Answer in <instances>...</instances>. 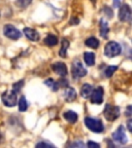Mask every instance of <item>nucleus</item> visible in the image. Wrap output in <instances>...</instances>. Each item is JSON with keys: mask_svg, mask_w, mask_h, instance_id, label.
<instances>
[{"mask_svg": "<svg viewBox=\"0 0 132 148\" xmlns=\"http://www.w3.org/2000/svg\"><path fill=\"white\" fill-rule=\"evenodd\" d=\"M92 86H90V84H88V83H85V84H83V86L81 88V95L83 98H85V99H89V97H90L91 92H92Z\"/></svg>", "mask_w": 132, "mask_h": 148, "instance_id": "nucleus-17", "label": "nucleus"}, {"mask_svg": "<svg viewBox=\"0 0 132 148\" xmlns=\"http://www.w3.org/2000/svg\"><path fill=\"white\" fill-rule=\"evenodd\" d=\"M44 84H46V86H48L49 88H51L53 92H57V90H58V88H59L58 81H55L54 79H52V78H49V79H46V80H44Z\"/></svg>", "mask_w": 132, "mask_h": 148, "instance_id": "nucleus-20", "label": "nucleus"}, {"mask_svg": "<svg viewBox=\"0 0 132 148\" xmlns=\"http://www.w3.org/2000/svg\"><path fill=\"white\" fill-rule=\"evenodd\" d=\"M132 18L131 8L128 4H123L120 6L119 10V20L121 22H130Z\"/></svg>", "mask_w": 132, "mask_h": 148, "instance_id": "nucleus-9", "label": "nucleus"}, {"mask_svg": "<svg viewBox=\"0 0 132 148\" xmlns=\"http://www.w3.org/2000/svg\"><path fill=\"white\" fill-rule=\"evenodd\" d=\"M1 99H2L3 104L7 107H14L17 105V92L14 90H5L4 92L1 96Z\"/></svg>", "mask_w": 132, "mask_h": 148, "instance_id": "nucleus-5", "label": "nucleus"}, {"mask_svg": "<svg viewBox=\"0 0 132 148\" xmlns=\"http://www.w3.org/2000/svg\"><path fill=\"white\" fill-rule=\"evenodd\" d=\"M103 114H104V117L106 118V120H109V121H115L120 116V108L118 106L107 104L104 107Z\"/></svg>", "mask_w": 132, "mask_h": 148, "instance_id": "nucleus-4", "label": "nucleus"}, {"mask_svg": "<svg viewBox=\"0 0 132 148\" xmlns=\"http://www.w3.org/2000/svg\"><path fill=\"white\" fill-rule=\"evenodd\" d=\"M87 146H88V147H91V148H99L100 144L95 143V142H92V141H89L88 143H87Z\"/></svg>", "mask_w": 132, "mask_h": 148, "instance_id": "nucleus-28", "label": "nucleus"}, {"mask_svg": "<svg viewBox=\"0 0 132 148\" xmlns=\"http://www.w3.org/2000/svg\"><path fill=\"white\" fill-rule=\"evenodd\" d=\"M102 12H104L105 16H109V18H111L113 16H114V12H113L111 8H109V6H104V7H103V9H102Z\"/></svg>", "mask_w": 132, "mask_h": 148, "instance_id": "nucleus-25", "label": "nucleus"}, {"mask_svg": "<svg viewBox=\"0 0 132 148\" xmlns=\"http://www.w3.org/2000/svg\"><path fill=\"white\" fill-rule=\"evenodd\" d=\"M79 18H71V21H70V25H73V24H75V25H77V24H79Z\"/></svg>", "mask_w": 132, "mask_h": 148, "instance_id": "nucleus-31", "label": "nucleus"}, {"mask_svg": "<svg viewBox=\"0 0 132 148\" xmlns=\"http://www.w3.org/2000/svg\"><path fill=\"white\" fill-rule=\"evenodd\" d=\"M84 60L88 66H93L95 64V53L91 51H86L84 53Z\"/></svg>", "mask_w": 132, "mask_h": 148, "instance_id": "nucleus-16", "label": "nucleus"}, {"mask_svg": "<svg viewBox=\"0 0 132 148\" xmlns=\"http://www.w3.org/2000/svg\"><path fill=\"white\" fill-rule=\"evenodd\" d=\"M58 86H59V88H66V86H68V81H67V79H65L64 77H61V79L58 81Z\"/></svg>", "mask_w": 132, "mask_h": 148, "instance_id": "nucleus-26", "label": "nucleus"}, {"mask_svg": "<svg viewBox=\"0 0 132 148\" xmlns=\"http://www.w3.org/2000/svg\"><path fill=\"white\" fill-rule=\"evenodd\" d=\"M126 115H127L128 117H129V116L131 115V106H130V105L127 107V111H126Z\"/></svg>", "mask_w": 132, "mask_h": 148, "instance_id": "nucleus-33", "label": "nucleus"}, {"mask_svg": "<svg viewBox=\"0 0 132 148\" xmlns=\"http://www.w3.org/2000/svg\"><path fill=\"white\" fill-rule=\"evenodd\" d=\"M85 125L90 131H92L93 133H97V134L102 133L104 130V125H103L102 121L97 118L86 117L85 118Z\"/></svg>", "mask_w": 132, "mask_h": 148, "instance_id": "nucleus-1", "label": "nucleus"}, {"mask_svg": "<svg viewBox=\"0 0 132 148\" xmlns=\"http://www.w3.org/2000/svg\"><path fill=\"white\" fill-rule=\"evenodd\" d=\"M122 51V47L121 45L116 41H109L105 44L104 47V55L107 58H115L117 56H119Z\"/></svg>", "mask_w": 132, "mask_h": 148, "instance_id": "nucleus-2", "label": "nucleus"}, {"mask_svg": "<svg viewBox=\"0 0 132 148\" xmlns=\"http://www.w3.org/2000/svg\"><path fill=\"white\" fill-rule=\"evenodd\" d=\"M52 69H53V71L55 72L56 74H58L60 77H65L67 75V67H66V65L62 62L54 63V64L52 65Z\"/></svg>", "mask_w": 132, "mask_h": 148, "instance_id": "nucleus-10", "label": "nucleus"}, {"mask_svg": "<svg viewBox=\"0 0 132 148\" xmlns=\"http://www.w3.org/2000/svg\"><path fill=\"white\" fill-rule=\"evenodd\" d=\"M36 147H55V146L51 143H46V142H39L36 144Z\"/></svg>", "mask_w": 132, "mask_h": 148, "instance_id": "nucleus-27", "label": "nucleus"}, {"mask_svg": "<svg viewBox=\"0 0 132 148\" xmlns=\"http://www.w3.org/2000/svg\"><path fill=\"white\" fill-rule=\"evenodd\" d=\"M99 28H100V35H101L102 38H107V35L109 32V24L105 21V18H102L99 22Z\"/></svg>", "mask_w": 132, "mask_h": 148, "instance_id": "nucleus-13", "label": "nucleus"}, {"mask_svg": "<svg viewBox=\"0 0 132 148\" xmlns=\"http://www.w3.org/2000/svg\"><path fill=\"white\" fill-rule=\"evenodd\" d=\"M24 34H25V36L27 37L28 39L31 40V41H38L39 40V33L37 32L36 30H34V29H32V28H24L23 30Z\"/></svg>", "mask_w": 132, "mask_h": 148, "instance_id": "nucleus-11", "label": "nucleus"}, {"mask_svg": "<svg viewBox=\"0 0 132 148\" xmlns=\"http://www.w3.org/2000/svg\"><path fill=\"white\" fill-rule=\"evenodd\" d=\"M44 42L48 46H55V45H57V43H58V38H57V36H55V35L49 34L44 39Z\"/></svg>", "mask_w": 132, "mask_h": 148, "instance_id": "nucleus-18", "label": "nucleus"}, {"mask_svg": "<svg viewBox=\"0 0 132 148\" xmlns=\"http://www.w3.org/2000/svg\"><path fill=\"white\" fill-rule=\"evenodd\" d=\"M103 95H104L103 88L102 86H98L95 90H92V92H91L89 99H90L91 103L99 105L103 102Z\"/></svg>", "mask_w": 132, "mask_h": 148, "instance_id": "nucleus-8", "label": "nucleus"}, {"mask_svg": "<svg viewBox=\"0 0 132 148\" xmlns=\"http://www.w3.org/2000/svg\"><path fill=\"white\" fill-rule=\"evenodd\" d=\"M28 108V103H27V100H26L25 96H22L20 99H19V110L21 111V112H24L26 111Z\"/></svg>", "mask_w": 132, "mask_h": 148, "instance_id": "nucleus-21", "label": "nucleus"}, {"mask_svg": "<svg viewBox=\"0 0 132 148\" xmlns=\"http://www.w3.org/2000/svg\"><path fill=\"white\" fill-rule=\"evenodd\" d=\"M68 47H69V41H68L66 38H62V41H61V49H60V51H59V55H60L61 58H66Z\"/></svg>", "mask_w": 132, "mask_h": 148, "instance_id": "nucleus-15", "label": "nucleus"}, {"mask_svg": "<svg viewBox=\"0 0 132 148\" xmlns=\"http://www.w3.org/2000/svg\"><path fill=\"white\" fill-rule=\"evenodd\" d=\"M71 146L72 147H84V146H85V143L82 141H75L71 144Z\"/></svg>", "mask_w": 132, "mask_h": 148, "instance_id": "nucleus-29", "label": "nucleus"}, {"mask_svg": "<svg viewBox=\"0 0 132 148\" xmlns=\"http://www.w3.org/2000/svg\"><path fill=\"white\" fill-rule=\"evenodd\" d=\"M127 127L129 132H132V119H130V118L127 120Z\"/></svg>", "mask_w": 132, "mask_h": 148, "instance_id": "nucleus-30", "label": "nucleus"}, {"mask_svg": "<svg viewBox=\"0 0 132 148\" xmlns=\"http://www.w3.org/2000/svg\"><path fill=\"white\" fill-rule=\"evenodd\" d=\"M114 6L115 7H120L121 6V0H114Z\"/></svg>", "mask_w": 132, "mask_h": 148, "instance_id": "nucleus-32", "label": "nucleus"}, {"mask_svg": "<svg viewBox=\"0 0 132 148\" xmlns=\"http://www.w3.org/2000/svg\"><path fill=\"white\" fill-rule=\"evenodd\" d=\"M111 137H113V140H114L115 142L121 144V145H124V144L127 143L128 139L125 133V127H124L123 125H120V127L113 133Z\"/></svg>", "mask_w": 132, "mask_h": 148, "instance_id": "nucleus-7", "label": "nucleus"}, {"mask_svg": "<svg viewBox=\"0 0 132 148\" xmlns=\"http://www.w3.org/2000/svg\"><path fill=\"white\" fill-rule=\"evenodd\" d=\"M31 2H32V0H17L16 5L20 8H26L28 5L31 4Z\"/></svg>", "mask_w": 132, "mask_h": 148, "instance_id": "nucleus-23", "label": "nucleus"}, {"mask_svg": "<svg viewBox=\"0 0 132 148\" xmlns=\"http://www.w3.org/2000/svg\"><path fill=\"white\" fill-rule=\"evenodd\" d=\"M64 99L66 102H73L77 99V92L73 88H69L66 86L64 90Z\"/></svg>", "mask_w": 132, "mask_h": 148, "instance_id": "nucleus-12", "label": "nucleus"}, {"mask_svg": "<svg viewBox=\"0 0 132 148\" xmlns=\"http://www.w3.org/2000/svg\"><path fill=\"white\" fill-rule=\"evenodd\" d=\"M23 86H24V80H20V81H18V82H16V83L12 84V88H14L12 90L18 94L19 92H21V90H22Z\"/></svg>", "mask_w": 132, "mask_h": 148, "instance_id": "nucleus-24", "label": "nucleus"}, {"mask_svg": "<svg viewBox=\"0 0 132 148\" xmlns=\"http://www.w3.org/2000/svg\"><path fill=\"white\" fill-rule=\"evenodd\" d=\"M63 117L67 120L69 123L73 125V123H75L77 121V118H79V116H77V112L69 110V111H66V112H64V114H63Z\"/></svg>", "mask_w": 132, "mask_h": 148, "instance_id": "nucleus-14", "label": "nucleus"}, {"mask_svg": "<svg viewBox=\"0 0 132 148\" xmlns=\"http://www.w3.org/2000/svg\"><path fill=\"white\" fill-rule=\"evenodd\" d=\"M85 43H86L87 46H89L91 49H97L98 46H99V41L95 37H89Z\"/></svg>", "mask_w": 132, "mask_h": 148, "instance_id": "nucleus-19", "label": "nucleus"}, {"mask_svg": "<svg viewBox=\"0 0 132 148\" xmlns=\"http://www.w3.org/2000/svg\"><path fill=\"white\" fill-rule=\"evenodd\" d=\"M117 69H118V66H117V65H111V66H107V68L104 71L105 77H107V78L111 77L113 76V74L115 73V71H116Z\"/></svg>", "mask_w": 132, "mask_h": 148, "instance_id": "nucleus-22", "label": "nucleus"}, {"mask_svg": "<svg viewBox=\"0 0 132 148\" xmlns=\"http://www.w3.org/2000/svg\"><path fill=\"white\" fill-rule=\"evenodd\" d=\"M71 73L73 78L77 79V78H82V77L86 76L87 74V69L83 66L82 62L79 59H75V60L72 62V66H71Z\"/></svg>", "mask_w": 132, "mask_h": 148, "instance_id": "nucleus-3", "label": "nucleus"}, {"mask_svg": "<svg viewBox=\"0 0 132 148\" xmlns=\"http://www.w3.org/2000/svg\"><path fill=\"white\" fill-rule=\"evenodd\" d=\"M3 33H4V36L7 37L8 39L12 40H17L19 38H21L22 33L20 32V30H18L15 26L10 25V24H6L3 28Z\"/></svg>", "mask_w": 132, "mask_h": 148, "instance_id": "nucleus-6", "label": "nucleus"}]
</instances>
